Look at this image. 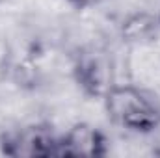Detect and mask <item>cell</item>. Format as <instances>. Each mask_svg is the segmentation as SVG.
<instances>
[{"label": "cell", "instance_id": "1", "mask_svg": "<svg viewBox=\"0 0 160 158\" xmlns=\"http://www.w3.org/2000/svg\"><path fill=\"white\" fill-rule=\"evenodd\" d=\"M102 101L108 117L125 130L151 134L160 128V106L134 84H112Z\"/></svg>", "mask_w": 160, "mask_h": 158}, {"label": "cell", "instance_id": "2", "mask_svg": "<svg viewBox=\"0 0 160 158\" xmlns=\"http://www.w3.org/2000/svg\"><path fill=\"white\" fill-rule=\"evenodd\" d=\"M0 145L9 156H56L58 153V138L50 132V128L41 125L6 134Z\"/></svg>", "mask_w": 160, "mask_h": 158}, {"label": "cell", "instance_id": "3", "mask_svg": "<svg viewBox=\"0 0 160 158\" xmlns=\"http://www.w3.org/2000/svg\"><path fill=\"white\" fill-rule=\"evenodd\" d=\"M108 153L104 132L89 123H75L63 136L58 138L56 156H88L99 158Z\"/></svg>", "mask_w": 160, "mask_h": 158}, {"label": "cell", "instance_id": "4", "mask_svg": "<svg viewBox=\"0 0 160 158\" xmlns=\"http://www.w3.org/2000/svg\"><path fill=\"white\" fill-rule=\"evenodd\" d=\"M75 80L82 87V91L89 97H104V93L108 91V87L114 84L112 82V71H110V63L108 60L99 54V52H86L78 54L75 67Z\"/></svg>", "mask_w": 160, "mask_h": 158}, {"label": "cell", "instance_id": "5", "mask_svg": "<svg viewBox=\"0 0 160 158\" xmlns=\"http://www.w3.org/2000/svg\"><path fill=\"white\" fill-rule=\"evenodd\" d=\"M157 17L147 13V11H136L132 15H128L123 22H121L119 34L123 41L130 43V45H143L147 41H151L153 34L157 32Z\"/></svg>", "mask_w": 160, "mask_h": 158}, {"label": "cell", "instance_id": "6", "mask_svg": "<svg viewBox=\"0 0 160 158\" xmlns=\"http://www.w3.org/2000/svg\"><path fill=\"white\" fill-rule=\"evenodd\" d=\"M13 71V52L6 39L0 37V84H4L9 78Z\"/></svg>", "mask_w": 160, "mask_h": 158}, {"label": "cell", "instance_id": "7", "mask_svg": "<svg viewBox=\"0 0 160 158\" xmlns=\"http://www.w3.org/2000/svg\"><path fill=\"white\" fill-rule=\"evenodd\" d=\"M69 6H73V7H77V9H86V7H93V6H97L99 2H102V0H65Z\"/></svg>", "mask_w": 160, "mask_h": 158}, {"label": "cell", "instance_id": "8", "mask_svg": "<svg viewBox=\"0 0 160 158\" xmlns=\"http://www.w3.org/2000/svg\"><path fill=\"white\" fill-rule=\"evenodd\" d=\"M4 2H6V0H0V4H4Z\"/></svg>", "mask_w": 160, "mask_h": 158}]
</instances>
